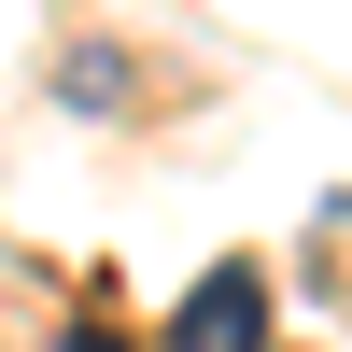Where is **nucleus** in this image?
Masks as SVG:
<instances>
[{"mask_svg":"<svg viewBox=\"0 0 352 352\" xmlns=\"http://www.w3.org/2000/svg\"><path fill=\"white\" fill-rule=\"evenodd\" d=\"M56 352H127V338H113V324H71V338H56Z\"/></svg>","mask_w":352,"mask_h":352,"instance_id":"nucleus-2","label":"nucleus"},{"mask_svg":"<svg viewBox=\"0 0 352 352\" xmlns=\"http://www.w3.org/2000/svg\"><path fill=\"white\" fill-rule=\"evenodd\" d=\"M169 352H268V268H197L169 310Z\"/></svg>","mask_w":352,"mask_h":352,"instance_id":"nucleus-1","label":"nucleus"}]
</instances>
